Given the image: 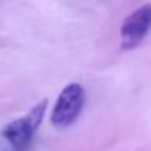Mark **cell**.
Returning a JSON list of instances; mask_svg holds the SVG:
<instances>
[{
  "label": "cell",
  "instance_id": "cell-2",
  "mask_svg": "<svg viewBox=\"0 0 151 151\" xmlns=\"http://www.w3.org/2000/svg\"><path fill=\"white\" fill-rule=\"evenodd\" d=\"M85 101V91L81 84L72 82L66 85L59 94L54 109L51 111V123L57 128L72 125L81 114Z\"/></svg>",
  "mask_w": 151,
  "mask_h": 151
},
{
  "label": "cell",
  "instance_id": "cell-3",
  "mask_svg": "<svg viewBox=\"0 0 151 151\" xmlns=\"http://www.w3.org/2000/svg\"><path fill=\"white\" fill-rule=\"evenodd\" d=\"M151 29V3L134 10L120 27L122 49L129 50L137 47Z\"/></svg>",
  "mask_w": 151,
  "mask_h": 151
},
{
  "label": "cell",
  "instance_id": "cell-1",
  "mask_svg": "<svg viewBox=\"0 0 151 151\" xmlns=\"http://www.w3.org/2000/svg\"><path fill=\"white\" fill-rule=\"evenodd\" d=\"M46 107H47V100L34 106L31 109V111L27 113L24 117L16 119L4 126L1 135L15 150H25L29 145L32 137L35 135V132L43 120Z\"/></svg>",
  "mask_w": 151,
  "mask_h": 151
}]
</instances>
